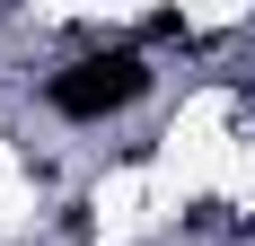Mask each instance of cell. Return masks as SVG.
<instances>
[{
	"label": "cell",
	"instance_id": "cell-1",
	"mask_svg": "<svg viewBox=\"0 0 255 246\" xmlns=\"http://www.w3.org/2000/svg\"><path fill=\"white\" fill-rule=\"evenodd\" d=\"M150 53L141 44H97V53H79V62H62V71L44 79V106L62 123H106V115H124V106L150 97Z\"/></svg>",
	"mask_w": 255,
	"mask_h": 246
}]
</instances>
